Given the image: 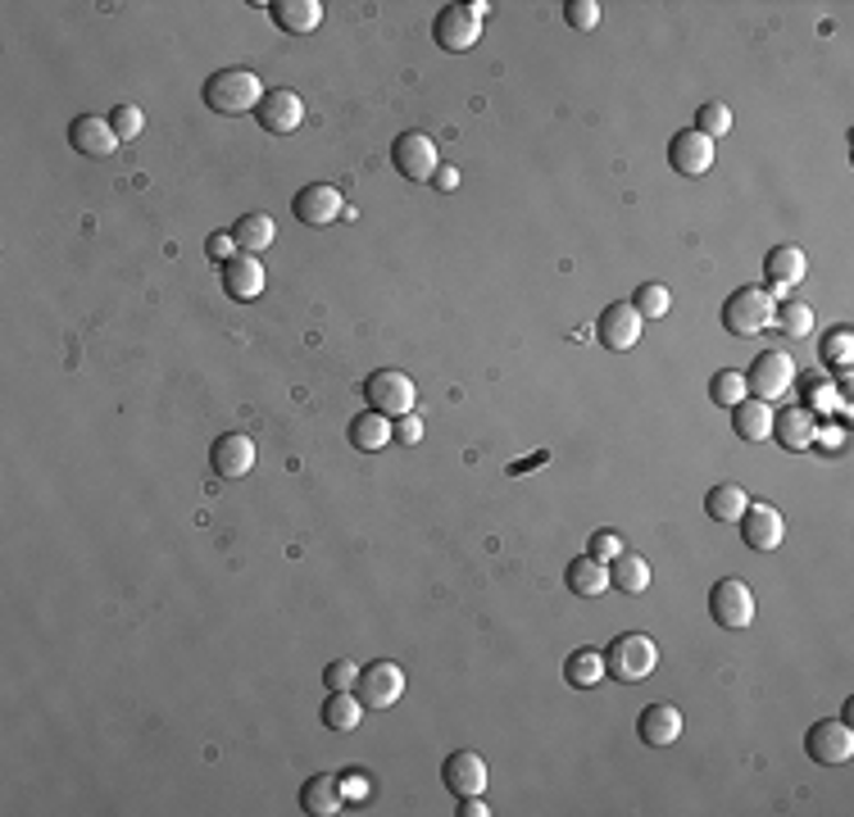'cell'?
<instances>
[{
  "label": "cell",
  "instance_id": "1",
  "mask_svg": "<svg viewBox=\"0 0 854 817\" xmlns=\"http://www.w3.org/2000/svg\"><path fill=\"white\" fill-rule=\"evenodd\" d=\"M259 100H264V83L250 68H218L205 83V105L223 119L250 115V109H259Z\"/></svg>",
  "mask_w": 854,
  "mask_h": 817
},
{
  "label": "cell",
  "instance_id": "2",
  "mask_svg": "<svg viewBox=\"0 0 854 817\" xmlns=\"http://www.w3.org/2000/svg\"><path fill=\"white\" fill-rule=\"evenodd\" d=\"M655 667H659V645L646 631H627V636L609 641V650H605V677H614V682H627V686L646 682Z\"/></svg>",
  "mask_w": 854,
  "mask_h": 817
},
{
  "label": "cell",
  "instance_id": "3",
  "mask_svg": "<svg viewBox=\"0 0 854 817\" xmlns=\"http://www.w3.org/2000/svg\"><path fill=\"white\" fill-rule=\"evenodd\" d=\"M364 404L374 408V414L391 418V423L414 414V404H419L414 378L400 373V368H378V373H368V382H364Z\"/></svg>",
  "mask_w": 854,
  "mask_h": 817
},
{
  "label": "cell",
  "instance_id": "4",
  "mask_svg": "<svg viewBox=\"0 0 854 817\" xmlns=\"http://www.w3.org/2000/svg\"><path fill=\"white\" fill-rule=\"evenodd\" d=\"M772 314H777V301L764 286H736L723 305V327L732 337H759L764 327H772Z\"/></svg>",
  "mask_w": 854,
  "mask_h": 817
},
{
  "label": "cell",
  "instance_id": "5",
  "mask_svg": "<svg viewBox=\"0 0 854 817\" xmlns=\"http://www.w3.org/2000/svg\"><path fill=\"white\" fill-rule=\"evenodd\" d=\"M804 754L819 763V767H841L854 759V731L845 718H823L813 722L809 736H804Z\"/></svg>",
  "mask_w": 854,
  "mask_h": 817
},
{
  "label": "cell",
  "instance_id": "6",
  "mask_svg": "<svg viewBox=\"0 0 854 817\" xmlns=\"http://www.w3.org/2000/svg\"><path fill=\"white\" fill-rule=\"evenodd\" d=\"M355 695H359L364 709H391V704L404 695V673H400V663H391V658L364 663V667H359V682H355Z\"/></svg>",
  "mask_w": 854,
  "mask_h": 817
},
{
  "label": "cell",
  "instance_id": "7",
  "mask_svg": "<svg viewBox=\"0 0 854 817\" xmlns=\"http://www.w3.org/2000/svg\"><path fill=\"white\" fill-rule=\"evenodd\" d=\"M391 164L404 182H432L436 168H441V155H436V141L428 132H400L396 145H391Z\"/></svg>",
  "mask_w": 854,
  "mask_h": 817
},
{
  "label": "cell",
  "instance_id": "8",
  "mask_svg": "<svg viewBox=\"0 0 854 817\" xmlns=\"http://www.w3.org/2000/svg\"><path fill=\"white\" fill-rule=\"evenodd\" d=\"M796 359L787 355V350H764V355H755V368L746 373V386L755 391V400H782L787 391H791V382H796Z\"/></svg>",
  "mask_w": 854,
  "mask_h": 817
},
{
  "label": "cell",
  "instance_id": "9",
  "mask_svg": "<svg viewBox=\"0 0 854 817\" xmlns=\"http://www.w3.org/2000/svg\"><path fill=\"white\" fill-rule=\"evenodd\" d=\"M710 613L718 627L727 631H741L755 622V590L741 581V577H723L714 590H710Z\"/></svg>",
  "mask_w": 854,
  "mask_h": 817
},
{
  "label": "cell",
  "instance_id": "10",
  "mask_svg": "<svg viewBox=\"0 0 854 817\" xmlns=\"http://www.w3.org/2000/svg\"><path fill=\"white\" fill-rule=\"evenodd\" d=\"M291 214H295V222H305V228H332V222L346 214V200L337 187H327V182H310L305 192H295Z\"/></svg>",
  "mask_w": 854,
  "mask_h": 817
},
{
  "label": "cell",
  "instance_id": "11",
  "mask_svg": "<svg viewBox=\"0 0 854 817\" xmlns=\"http://www.w3.org/2000/svg\"><path fill=\"white\" fill-rule=\"evenodd\" d=\"M432 36H436V46L441 51H451V55H464L477 46V36H482V19L468 10V6H445L432 23Z\"/></svg>",
  "mask_w": 854,
  "mask_h": 817
},
{
  "label": "cell",
  "instance_id": "12",
  "mask_svg": "<svg viewBox=\"0 0 854 817\" xmlns=\"http://www.w3.org/2000/svg\"><path fill=\"white\" fill-rule=\"evenodd\" d=\"M255 119L269 137H287V132H295L305 123V100L295 91H287V87H273V91H264V100H259Z\"/></svg>",
  "mask_w": 854,
  "mask_h": 817
},
{
  "label": "cell",
  "instance_id": "13",
  "mask_svg": "<svg viewBox=\"0 0 854 817\" xmlns=\"http://www.w3.org/2000/svg\"><path fill=\"white\" fill-rule=\"evenodd\" d=\"M736 523H741V541H746L755 554H768V549H777L787 541V518L772 504H746V513H741Z\"/></svg>",
  "mask_w": 854,
  "mask_h": 817
},
{
  "label": "cell",
  "instance_id": "14",
  "mask_svg": "<svg viewBox=\"0 0 854 817\" xmlns=\"http://www.w3.org/2000/svg\"><path fill=\"white\" fill-rule=\"evenodd\" d=\"M218 273H223V295H228V301H241V305L246 301H259V295H264V286H269L264 264H259L255 254H246V250H237Z\"/></svg>",
  "mask_w": 854,
  "mask_h": 817
},
{
  "label": "cell",
  "instance_id": "15",
  "mask_svg": "<svg viewBox=\"0 0 854 817\" xmlns=\"http://www.w3.org/2000/svg\"><path fill=\"white\" fill-rule=\"evenodd\" d=\"M68 145L78 155H87V160H109L119 151V137H115V128H109V119H100V115H78L68 123Z\"/></svg>",
  "mask_w": 854,
  "mask_h": 817
},
{
  "label": "cell",
  "instance_id": "16",
  "mask_svg": "<svg viewBox=\"0 0 854 817\" xmlns=\"http://www.w3.org/2000/svg\"><path fill=\"white\" fill-rule=\"evenodd\" d=\"M668 164H673L682 177H704L714 168V141L704 132H695V128H687V132H678L673 141H668Z\"/></svg>",
  "mask_w": 854,
  "mask_h": 817
},
{
  "label": "cell",
  "instance_id": "17",
  "mask_svg": "<svg viewBox=\"0 0 854 817\" xmlns=\"http://www.w3.org/2000/svg\"><path fill=\"white\" fill-rule=\"evenodd\" d=\"M441 782H445V791H451L455 799L482 795V791H487V763H482V754H473V750H455L451 759H445V767H441Z\"/></svg>",
  "mask_w": 854,
  "mask_h": 817
},
{
  "label": "cell",
  "instance_id": "18",
  "mask_svg": "<svg viewBox=\"0 0 854 817\" xmlns=\"http://www.w3.org/2000/svg\"><path fill=\"white\" fill-rule=\"evenodd\" d=\"M209 464H214V472H218L223 481L246 477V472L255 468V440H250L246 432H223V436L214 440V450H209Z\"/></svg>",
  "mask_w": 854,
  "mask_h": 817
},
{
  "label": "cell",
  "instance_id": "19",
  "mask_svg": "<svg viewBox=\"0 0 854 817\" xmlns=\"http://www.w3.org/2000/svg\"><path fill=\"white\" fill-rule=\"evenodd\" d=\"M641 327H646V318H641L633 305H609V309L601 314V323H596L605 350H633V346L641 341Z\"/></svg>",
  "mask_w": 854,
  "mask_h": 817
},
{
  "label": "cell",
  "instance_id": "20",
  "mask_svg": "<svg viewBox=\"0 0 854 817\" xmlns=\"http://www.w3.org/2000/svg\"><path fill=\"white\" fill-rule=\"evenodd\" d=\"M764 273H768L777 295H791V286H800L804 273H809V259H804L800 246H772L768 259H764Z\"/></svg>",
  "mask_w": 854,
  "mask_h": 817
},
{
  "label": "cell",
  "instance_id": "21",
  "mask_svg": "<svg viewBox=\"0 0 854 817\" xmlns=\"http://www.w3.org/2000/svg\"><path fill=\"white\" fill-rule=\"evenodd\" d=\"M637 736L655 750L673 745V740L682 736V709L678 704H650V709H641V718H637Z\"/></svg>",
  "mask_w": 854,
  "mask_h": 817
},
{
  "label": "cell",
  "instance_id": "22",
  "mask_svg": "<svg viewBox=\"0 0 854 817\" xmlns=\"http://www.w3.org/2000/svg\"><path fill=\"white\" fill-rule=\"evenodd\" d=\"M772 436L782 440V450H809V445L819 440V427H813V408L809 404H796V408L772 414Z\"/></svg>",
  "mask_w": 854,
  "mask_h": 817
},
{
  "label": "cell",
  "instance_id": "23",
  "mask_svg": "<svg viewBox=\"0 0 854 817\" xmlns=\"http://www.w3.org/2000/svg\"><path fill=\"white\" fill-rule=\"evenodd\" d=\"M732 432L741 436V440H750V445H759V440H768L772 436V404L768 400H741L736 408H732Z\"/></svg>",
  "mask_w": 854,
  "mask_h": 817
},
{
  "label": "cell",
  "instance_id": "24",
  "mask_svg": "<svg viewBox=\"0 0 854 817\" xmlns=\"http://www.w3.org/2000/svg\"><path fill=\"white\" fill-rule=\"evenodd\" d=\"M342 804H346V795H342L337 776H310L301 786V808L310 817H332V813H342Z\"/></svg>",
  "mask_w": 854,
  "mask_h": 817
},
{
  "label": "cell",
  "instance_id": "25",
  "mask_svg": "<svg viewBox=\"0 0 854 817\" xmlns=\"http://www.w3.org/2000/svg\"><path fill=\"white\" fill-rule=\"evenodd\" d=\"M269 14H273V23L282 32H295V36H305V32H314L323 23L318 0H278V6H269Z\"/></svg>",
  "mask_w": 854,
  "mask_h": 817
},
{
  "label": "cell",
  "instance_id": "26",
  "mask_svg": "<svg viewBox=\"0 0 854 817\" xmlns=\"http://www.w3.org/2000/svg\"><path fill=\"white\" fill-rule=\"evenodd\" d=\"M569 590H573V596H582V600L605 596V590H609V564L591 559V554L573 559V564H569Z\"/></svg>",
  "mask_w": 854,
  "mask_h": 817
},
{
  "label": "cell",
  "instance_id": "27",
  "mask_svg": "<svg viewBox=\"0 0 854 817\" xmlns=\"http://www.w3.org/2000/svg\"><path fill=\"white\" fill-rule=\"evenodd\" d=\"M350 445H355V450H364V455L387 450V445H391V418L374 414V408L355 414V423H350Z\"/></svg>",
  "mask_w": 854,
  "mask_h": 817
},
{
  "label": "cell",
  "instance_id": "28",
  "mask_svg": "<svg viewBox=\"0 0 854 817\" xmlns=\"http://www.w3.org/2000/svg\"><path fill=\"white\" fill-rule=\"evenodd\" d=\"M228 232H233L237 250H246V254L269 250V246H273V237H278V228H273V218H269V214H241Z\"/></svg>",
  "mask_w": 854,
  "mask_h": 817
},
{
  "label": "cell",
  "instance_id": "29",
  "mask_svg": "<svg viewBox=\"0 0 854 817\" xmlns=\"http://www.w3.org/2000/svg\"><path fill=\"white\" fill-rule=\"evenodd\" d=\"M609 586L623 590V596H646V586H650V564L641 559V554H618V559L609 564Z\"/></svg>",
  "mask_w": 854,
  "mask_h": 817
},
{
  "label": "cell",
  "instance_id": "30",
  "mask_svg": "<svg viewBox=\"0 0 854 817\" xmlns=\"http://www.w3.org/2000/svg\"><path fill=\"white\" fill-rule=\"evenodd\" d=\"M364 718V704L355 690H327L323 699V727L327 731H355Z\"/></svg>",
  "mask_w": 854,
  "mask_h": 817
},
{
  "label": "cell",
  "instance_id": "31",
  "mask_svg": "<svg viewBox=\"0 0 854 817\" xmlns=\"http://www.w3.org/2000/svg\"><path fill=\"white\" fill-rule=\"evenodd\" d=\"M746 504H750V495L736 487V481H718V487L704 495V513L714 518V523H736L741 513H746Z\"/></svg>",
  "mask_w": 854,
  "mask_h": 817
},
{
  "label": "cell",
  "instance_id": "32",
  "mask_svg": "<svg viewBox=\"0 0 854 817\" xmlns=\"http://www.w3.org/2000/svg\"><path fill=\"white\" fill-rule=\"evenodd\" d=\"M564 682L577 686V690H591L605 682V654L601 650H577L569 663H564Z\"/></svg>",
  "mask_w": 854,
  "mask_h": 817
},
{
  "label": "cell",
  "instance_id": "33",
  "mask_svg": "<svg viewBox=\"0 0 854 817\" xmlns=\"http://www.w3.org/2000/svg\"><path fill=\"white\" fill-rule=\"evenodd\" d=\"M772 323L782 327V337L800 341V337H809V331H813V309L804 301H782V305H777V314H772Z\"/></svg>",
  "mask_w": 854,
  "mask_h": 817
},
{
  "label": "cell",
  "instance_id": "34",
  "mask_svg": "<svg viewBox=\"0 0 854 817\" xmlns=\"http://www.w3.org/2000/svg\"><path fill=\"white\" fill-rule=\"evenodd\" d=\"M750 395V386H746V373H736V368H723V373H714V382H710V400L714 404H723V408H736L741 400Z\"/></svg>",
  "mask_w": 854,
  "mask_h": 817
},
{
  "label": "cell",
  "instance_id": "35",
  "mask_svg": "<svg viewBox=\"0 0 854 817\" xmlns=\"http://www.w3.org/2000/svg\"><path fill=\"white\" fill-rule=\"evenodd\" d=\"M668 305H673V295H668L663 282H641L637 295H633V309H637L641 318H663Z\"/></svg>",
  "mask_w": 854,
  "mask_h": 817
},
{
  "label": "cell",
  "instance_id": "36",
  "mask_svg": "<svg viewBox=\"0 0 854 817\" xmlns=\"http://www.w3.org/2000/svg\"><path fill=\"white\" fill-rule=\"evenodd\" d=\"M695 132H704V137H727L732 132V109L723 105V100H710V105H700V115H695Z\"/></svg>",
  "mask_w": 854,
  "mask_h": 817
},
{
  "label": "cell",
  "instance_id": "37",
  "mask_svg": "<svg viewBox=\"0 0 854 817\" xmlns=\"http://www.w3.org/2000/svg\"><path fill=\"white\" fill-rule=\"evenodd\" d=\"M823 363H832V368H850L854 363V331L850 327H832L823 337Z\"/></svg>",
  "mask_w": 854,
  "mask_h": 817
},
{
  "label": "cell",
  "instance_id": "38",
  "mask_svg": "<svg viewBox=\"0 0 854 817\" xmlns=\"http://www.w3.org/2000/svg\"><path fill=\"white\" fill-rule=\"evenodd\" d=\"M109 128H115L119 141H137L141 128H145V115L137 105H115V109H109Z\"/></svg>",
  "mask_w": 854,
  "mask_h": 817
},
{
  "label": "cell",
  "instance_id": "39",
  "mask_svg": "<svg viewBox=\"0 0 854 817\" xmlns=\"http://www.w3.org/2000/svg\"><path fill=\"white\" fill-rule=\"evenodd\" d=\"M355 682H359V663L355 658H332L323 667V686L327 690H355Z\"/></svg>",
  "mask_w": 854,
  "mask_h": 817
},
{
  "label": "cell",
  "instance_id": "40",
  "mask_svg": "<svg viewBox=\"0 0 854 817\" xmlns=\"http://www.w3.org/2000/svg\"><path fill=\"white\" fill-rule=\"evenodd\" d=\"M564 23L577 28V32L601 28V6H596V0H569V6H564Z\"/></svg>",
  "mask_w": 854,
  "mask_h": 817
},
{
  "label": "cell",
  "instance_id": "41",
  "mask_svg": "<svg viewBox=\"0 0 854 817\" xmlns=\"http://www.w3.org/2000/svg\"><path fill=\"white\" fill-rule=\"evenodd\" d=\"M586 554H591V559H601V564H614L618 559V554H623V536L618 532H596V536H591V545H586Z\"/></svg>",
  "mask_w": 854,
  "mask_h": 817
},
{
  "label": "cell",
  "instance_id": "42",
  "mask_svg": "<svg viewBox=\"0 0 854 817\" xmlns=\"http://www.w3.org/2000/svg\"><path fill=\"white\" fill-rule=\"evenodd\" d=\"M423 440V418L419 414H404L391 423V445H419Z\"/></svg>",
  "mask_w": 854,
  "mask_h": 817
},
{
  "label": "cell",
  "instance_id": "43",
  "mask_svg": "<svg viewBox=\"0 0 854 817\" xmlns=\"http://www.w3.org/2000/svg\"><path fill=\"white\" fill-rule=\"evenodd\" d=\"M205 254H209L214 264L223 269V264H228V259L237 254V241H233V232H214V237L205 241Z\"/></svg>",
  "mask_w": 854,
  "mask_h": 817
},
{
  "label": "cell",
  "instance_id": "44",
  "mask_svg": "<svg viewBox=\"0 0 854 817\" xmlns=\"http://www.w3.org/2000/svg\"><path fill=\"white\" fill-rule=\"evenodd\" d=\"M491 808H487V799L482 795H468V799H460V817H487Z\"/></svg>",
  "mask_w": 854,
  "mask_h": 817
},
{
  "label": "cell",
  "instance_id": "45",
  "mask_svg": "<svg viewBox=\"0 0 854 817\" xmlns=\"http://www.w3.org/2000/svg\"><path fill=\"white\" fill-rule=\"evenodd\" d=\"M432 182H436V187H441V192H455V187H460V173H455V168H445V164H441Z\"/></svg>",
  "mask_w": 854,
  "mask_h": 817
},
{
  "label": "cell",
  "instance_id": "46",
  "mask_svg": "<svg viewBox=\"0 0 854 817\" xmlns=\"http://www.w3.org/2000/svg\"><path fill=\"white\" fill-rule=\"evenodd\" d=\"M342 795H355V799L364 795V782H359V776H346V782H342Z\"/></svg>",
  "mask_w": 854,
  "mask_h": 817
},
{
  "label": "cell",
  "instance_id": "47",
  "mask_svg": "<svg viewBox=\"0 0 854 817\" xmlns=\"http://www.w3.org/2000/svg\"><path fill=\"white\" fill-rule=\"evenodd\" d=\"M813 400H819V408H832V404H836L832 386H819V391H813Z\"/></svg>",
  "mask_w": 854,
  "mask_h": 817
}]
</instances>
